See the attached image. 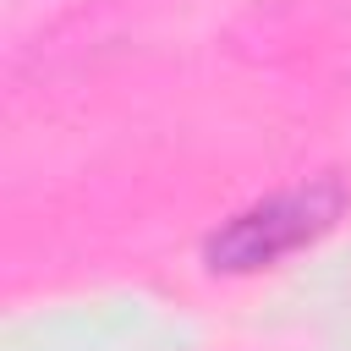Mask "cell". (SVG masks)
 <instances>
[{
	"instance_id": "1",
	"label": "cell",
	"mask_w": 351,
	"mask_h": 351,
	"mask_svg": "<svg viewBox=\"0 0 351 351\" xmlns=\"http://www.w3.org/2000/svg\"><path fill=\"white\" fill-rule=\"evenodd\" d=\"M340 214H346V186H340V176H318V181H307V186L274 192V197L230 214V219L203 241V263H208L214 274L269 269V263L291 258L296 247L318 241Z\"/></svg>"
}]
</instances>
